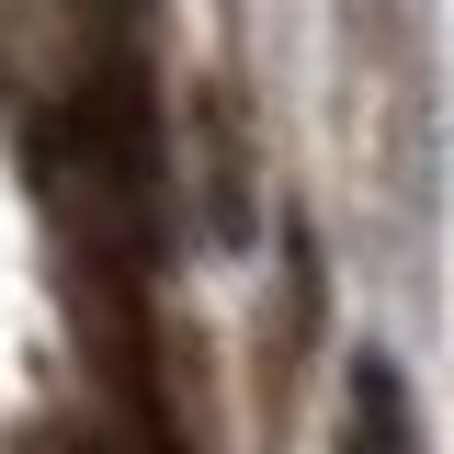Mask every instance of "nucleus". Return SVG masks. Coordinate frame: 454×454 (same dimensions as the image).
I'll return each mask as SVG.
<instances>
[{
    "instance_id": "f03ea898",
    "label": "nucleus",
    "mask_w": 454,
    "mask_h": 454,
    "mask_svg": "<svg viewBox=\"0 0 454 454\" xmlns=\"http://www.w3.org/2000/svg\"><path fill=\"white\" fill-rule=\"evenodd\" d=\"M91 12H148V0H91Z\"/></svg>"
},
{
    "instance_id": "f257e3e1",
    "label": "nucleus",
    "mask_w": 454,
    "mask_h": 454,
    "mask_svg": "<svg viewBox=\"0 0 454 454\" xmlns=\"http://www.w3.org/2000/svg\"><path fill=\"white\" fill-rule=\"evenodd\" d=\"M330 454H420V397H409V375H397V352H352L340 364V432Z\"/></svg>"
}]
</instances>
